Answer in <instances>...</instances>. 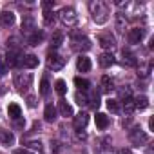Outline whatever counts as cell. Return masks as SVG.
<instances>
[{
    "mask_svg": "<svg viewBox=\"0 0 154 154\" xmlns=\"http://www.w3.org/2000/svg\"><path fill=\"white\" fill-rule=\"evenodd\" d=\"M107 109H109L111 112H120V111H122L120 102H118V100H112V98H109V100H107Z\"/></svg>",
    "mask_w": 154,
    "mask_h": 154,
    "instance_id": "27",
    "label": "cell"
},
{
    "mask_svg": "<svg viewBox=\"0 0 154 154\" xmlns=\"http://www.w3.org/2000/svg\"><path fill=\"white\" fill-rule=\"evenodd\" d=\"M22 65L27 67V69L36 67V65H38V56H36V54H26V56L22 58Z\"/></svg>",
    "mask_w": 154,
    "mask_h": 154,
    "instance_id": "18",
    "label": "cell"
},
{
    "mask_svg": "<svg viewBox=\"0 0 154 154\" xmlns=\"http://www.w3.org/2000/svg\"><path fill=\"white\" fill-rule=\"evenodd\" d=\"M13 154H31V152L26 149H17V150H13Z\"/></svg>",
    "mask_w": 154,
    "mask_h": 154,
    "instance_id": "39",
    "label": "cell"
},
{
    "mask_svg": "<svg viewBox=\"0 0 154 154\" xmlns=\"http://www.w3.org/2000/svg\"><path fill=\"white\" fill-rule=\"evenodd\" d=\"M58 18H60V22H62L63 26H67V27H72V26H76V22H78V15H76V9L71 8V6L62 8L60 13H58Z\"/></svg>",
    "mask_w": 154,
    "mask_h": 154,
    "instance_id": "3",
    "label": "cell"
},
{
    "mask_svg": "<svg viewBox=\"0 0 154 154\" xmlns=\"http://www.w3.org/2000/svg\"><path fill=\"white\" fill-rule=\"evenodd\" d=\"M74 85L78 87V91H82V93H87L89 91V80H85V78H80V76H76L74 78Z\"/></svg>",
    "mask_w": 154,
    "mask_h": 154,
    "instance_id": "24",
    "label": "cell"
},
{
    "mask_svg": "<svg viewBox=\"0 0 154 154\" xmlns=\"http://www.w3.org/2000/svg\"><path fill=\"white\" fill-rule=\"evenodd\" d=\"M31 84H33V74L31 72H18L15 76V87L22 93L27 91L31 87Z\"/></svg>",
    "mask_w": 154,
    "mask_h": 154,
    "instance_id": "4",
    "label": "cell"
},
{
    "mask_svg": "<svg viewBox=\"0 0 154 154\" xmlns=\"http://www.w3.org/2000/svg\"><path fill=\"white\" fill-rule=\"evenodd\" d=\"M65 65V58L58 53H49L47 56V67L53 69V71H60L62 67Z\"/></svg>",
    "mask_w": 154,
    "mask_h": 154,
    "instance_id": "6",
    "label": "cell"
},
{
    "mask_svg": "<svg viewBox=\"0 0 154 154\" xmlns=\"http://www.w3.org/2000/svg\"><path fill=\"white\" fill-rule=\"evenodd\" d=\"M58 111H60V114H62V116H65V118L74 116V114H72V107H71L65 100H60V102H58Z\"/></svg>",
    "mask_w": 154,
    "mask_h": 154,
    "instance_id": "17",
    "label": "cell"
},
{
    "mask_svg": "<svg viewBox=\"0 0 154 154\" xmlns=\"http://www.w3.org/2000/svg\"><path fill=\"white\" fill-rule=\"evenodd\" d=\"M98 154H112V152H111V150H100Z\"/></svg>",
    "mask_w": 154,
    "mask_h": 154,
    "instance_id": "42",
    "label": "cell"
},
{
    "mask_svg": "<svg viewBox=\"0 0 154 154\" xmlns=\"http://www.w3.org/2000/svg\"><path fill=\"white\" fill-rule=\"evenodd\" d=\"M44 118L45 122H54L56 120V107L53 103H47L45 109H44Z\"/></svg>",
    "mask_w": 154,
    "mask_h": 154,
    "instance_id": "19",
    "label": "cell"
},
{
    "mask_svg": "<svg viewBox=\"0 0 154 154\" xmlns=\"http://www.w3.org/2000/svg\"><path fill=\"white\" fill-rule=\"evenodd\" d=\"M71 47L74 51H87V49H91V40L85 35H82L80 31H72L71 33Z\"/></svg>",
    "mask_w": 154,
    "mask_h": 154,
    "instance_id": "2",
    "label": "cell"
},
{
    "mask_svg": "<svg viewBox=\"0 0 154 154\" xmlns=\"http://www.w3.org/2000/svg\"><path fill=\"white\" fill-rule=\"evenodd\" d=\"M149 127H150V131H154V118L149 120Z\"/></svg>",
    "mask_w": 154,
    "mask_h": 154,
    "instance_id": "41",
    "label": "cell"
},
{
    "mask_svg": "<svg viewBox=\"0 0 154 154\" xmlns=\"http://www.w3.org/2000/svg\"><path fill=\"white\" fill-rule=\"evenodd\" d=\"M76 67H78V71H80V72H89V71H91V67H93L91 58H89V56H85V54H80V56H78V60H76Z\"/></svg>",
    "mask_w": 154,
    "mask_h": 154,
    "instance_id": "11",
    "label": "cell"
},
{
    "mask_svg": "<svg viewBox=\"0 0 154 154\" xmlns=\"http://www.w3.org/2000/svg\"><path fill=\"white\" fill-rule=\"evenodd\" d=\"M44 22H45V26H53L54 24V13L53 11H44Z\"/></svg>",
    "mask_w": 154,
    "mask_h": 154,
    "instance_id": "32",
    "label": "cell"
},
{
    "mask_svg": "<svg viewBox=\"0 0 154 154\" xmlns=\"http://www.w3.org/2000/svg\"><path fill=\"white\" fill-rule=\"evenodd\" d=\"M102 87H103L105 93H109V91L114 89V84H112V80L109 78V76H103V78H102Z\"/></svg>",
    "mask_w": 154,
    "mask_h": 154,
    "instance_id": "31",
    "label": "cell"
},
{
    "mask_svg": "<svg viewBox=\"0 0 154 154\" xmlns=\"http://www.w3.org/2000/svg\"><path fill=\"white\" fill-rule=\"evenodd\" d=\"M62 42H63V33L62 31H54L53 36H51V47L53 49H58L62 45Z\"/></svg>",
    "mask_w": 154,
    "mask_h": 154,
    "instance_id": "23",
    "label": "cell"
},
{
    "mask_svg": "<svg viewBox=\"0 0 154 154\" xmlns=\"http://www.w3.org/2000/svg\"><path fill=\"white\" fill-rule=\"evenodd\" d=\"M116 154H132V150L131 149H127V147H122V149H118V152Z\"/></svg>",
    "mask_w": 154,
    "mask_h": 154,
    "instance_id": "38",
    "label": "cell"
},
{
    "mask_svg": "<svg viewBox=\"0 0 154 154\" xmlns=\"http://www.w3.org/2000/svg\"><path fill=\"white\" fill-rule=\"evenodd\" d=\"M149 71H150V63H147V65H140V72H138V74L147 76V74H149Z\"/></svg>",
    "mask_w": 154,
    "mask_h": 154,
    "instance_id": "36",
    "label": "cell"
},
{
    "mask_svg": "<svg viewBox=\"0 0 154 154\" xmlns=\"http://www.w3.org/2000/svg\"><path fill=\"white\" fill-rule=\"evenodd\" d=\"M98 63H100V67H103V69L111 67V65L114 63V56H112V53H102V54L98 56Z\"/></svg>",
    "mask_w": 154,
    "mask_h": 154,
    "instance_id": "15",
    "label": "cell"
},
{
    "mask_svg": "<svg viewBox=\"0 0 154 154\" xmlns=\"http://www.w3.org/2000/svg\"><path fill=\"white\" fill-rule=\"evenodd\" d=\"M8 114L17 122V120H20V116H22V109H20V105L18 103H9V107H8Z\"/></svg>",
    "mask_w": 154,
    "mask_h": 154,
    "instance_id": "21",
    "label": "cell"
},
{
    "mask_svg": "<svg viewBox=\"0 0 154 154\" xmlns=\"http://www.w3.org/2000/svg\"><path fill=\"white\" fill-rule=\"evenodd\" d=\"M72 123H74V129H76V131L85 129V125L89 123V114H87V112H80V114H76V116H74V120H72Z\"/></svg>",
    "mask_w": 154,
    "mask_h": 154,
    "instance_id": "13",
    "label": "cell"
},
{
    "mask_svg": "<svg viewBox=\"0 0 154 154\" xmlns=\"http://www.w3.org/2000/svg\"><path fill=\"white\" fill-rule=\"evenodd\" d=\"M27 102H29V107H35V105H36V100H35V96H29V98H27Z\"/></svg>",
    "mask_w": 154,
    "mask_h": 154,
    "instance_id": "40",
    "label": "cell"
},
{
    "mask_svg": "<svg viewBox=\"0 0 154 154\" xmlns=\"http://www.w3.org/2000/svg\"><path fill=\"white\" fill-rule=\"evenodd\" d=\"M127 40H129V44H140V42L143 40V29H141V27H132V29H129Z\"/></svg>",
    "mask_w": 154,
    "mask_h": 154,
    "instance_id": "10",
    "label": "cell"
},
{
    "mask_svg": "<svg viewBox=\"0 0 154 154\" xmlns=\"http://www.w3.org/2000/svg\"><path fill=\"white\" fill-rule=\"evenodd\" d=\"M27 145H29V147H31V149H38V150H40V149H42V147H40V145H42V143H40V141H29V143H27Z\"/></svg>",
    "mask_w": 154,
    "mask_h": 154,
    "instance_id": "37",
    "label": "cell"
},
{
    "mask_svg": "<svg viewBox=\"0 0 154 154\" xmlns=\"http://www.w3.org/2000/svg\"><path fill=\"white\" fill-rule=\"evenodd\" d=\"M114 20H116V29H118V33L123 35L125 29H127V17H125L123 13H116Z\"/></svg>",
    "mask_w": 154,
    "mask_h": 154,
    "instance_id": "16",
    "label": "cell"
},
{
    "mask_svg": "<svg viewBox=\"0 0 154 154\" xmlns=\"http://www.w3.org/2000/svg\"><path fill=\"white\" fill-rule=\"evenodd\" d=\"M0 143L4 145H13L15 143V134L11 131H0Z\"/></svg>",
    "mask_w": 154,
    "mask_h": 154,
    "instance_id": "20",
    "label": "cell"
},
{
    "mask_svg": "<svg viewBox=\"0 0 154 154\" xmlns=\"http://www.w3.org/2000/svg\"><path fill=\"white\" fill-rule=\"evenodd\" d=\"M42 40H44V33H42V31H38V29H36L33 35H29V36H27V44H29V45H38Z\"/></svg>",
    "mask_w": 154,
    "mask_h": 154,
    "instance_id": "22",
    "label": "cell"
},
{
    "mask_svg": "<svg viewBox=\"0 0 154 154\" xmlns=\"http://www.w3.org/2000/svg\"><path fill=\"white\" fill-rule=\"evenodd\" d=\"M89 102H91V105L96 109V107L100 105V96H98V93H93V94L89 96Z\"/></svg>",
    "mask_w": 154,
    "mask_h": 154,
    "instance_id": "35",
    "label": "cell"
},
{
    "mask_svg": "<svg viewBox=\"0 0 154 154\" xmlns=\"http://www.w3.org/2000/svg\"><path fill=\"white\" fill-rule=\"evenodd\" d=\"M54 89H56V93H58L60 96H63V94L67 93V84H65L63 80H56V84H54Z\"/></svg>",
    "mask_w": 154,
    "mask_h": 154,
    "instance_id": "30",
    "label": "cell"
},
{
    "mask_svg": "<svg viewBox=\"0 0 154 154\" xmlns=\"http://www.w3.org/2000/svg\"><path fill=\"white\" fill-rule=\"evenodd\" d=\"M129 140H131L132 145L140 147V145H145V143L149 141V136H147L145 131H141L140 127H132V129L129 131Z\"/></svg>",
    "mask_w": 154,
    "mask_h": 154,
    "instance_id": "5",
    "label": "cell"
},
{
    "mask_svg": "<svg viewBox=\"0 0 154 154\" xmlns=\"http://www.w3.org/2000/svg\"><path fill=\"white\" fill-rule=\"evenodd\" d=\"M96 127L98 129H107L109 127V116L103 114V112H98L96 114Z\"/></svg>",
    "mask_w": 154,
    "mask_h": 154,
    "instance_id": "25",
    "label": "cell"
},
{
    "mask_svg": "<svg viewBox=\"0 0 154 154\" xmlns=\"http://www.w3.org/2000/svg\"><path fill=\"white\" fill-rule=\"evenodd\" d=\"M147 107H149V98H147V96H138V98H134V109L143 111V109H147Z\"/></svg>",
    "mask_w": 154,
    "mask_h": 154,
    "instance_id": "26",
    "label": "cell"
},
{
    "mask_svg": "<svg viewBox=\"0 0 154 154\" xmlns=\"http://www.w3.org/2000/svg\"><path fill=\"white\" fill-rule=\"evenodd\" d=\"M122 63L127 67H134V65H138V58L131 49H123L122 51Z\"/></svg>",
    "mask_w": 154,
    "mask_h": 154,
    "instance_id": "9",
    "label": "cell"
},
{
    "mask_svg": "<svg viewBox=\"0 0 154 154\" xmlns=\"http://www.w3.org/2000/svg\"><path fill=\"white\" fill-rule=\"evenodd\" d=\"M89 11H91V17L96 24H105L109 20V6L102 0H93L89 2Z\"/></svg>",
    "mask_w": 154,
    "mask_h": 154,
    "instance_id": "1",
    "label": "cell"
},
{
    "mask_svg": "<svg viewBox=\"0 0 154 154\" xmlns=\"http://www.w3.org/2000/svg\"><path fill=\"white\" fill-rule=\"evenodd\" d=\"M76 103H78L80 107H82V105H87V103H89V96H87V93H80V91L76 93Z\"/></svg>",
    "mask_w": 154,
    "mask_h": 154,
    "instance_id": "29",
    "label": "cell"
},
{
    "mask_svg": "<svg viewBox=\"0 0 154 154\" xmlns=\"http://www.w3.org/2000/svg\"><path fill=\"white\" fill-rule=\"evenodd\" d=\"M6 65L8 67H17L18 63H22V58H20V53L18 51H8L6 54Z\"/></svg>",
    "mask_w": 154,
    "mask_h": 154,
    "instance_id": "12",
    "label": "cell"
},
{
    "mask_svg": "<svg viewBox=\"0 0 154 154\" xmlns=\"http://www.w3.org/2000/svg\"><path fill=\"white\" fill-rule=\"evenodd\" d=\"M6 72H8V65H6V60H4V56L0 54V78H4V76H6Z\"/></svg>",
    "mask_w": 154,
    "mask_h": 154,
    "instance_id": "34",
    "label": "cell"
},
{
    "mask_svg": "<svg viewBox=\"0 0 154 154\" xmlns=\"http://www.w3.org/2000/svg\"><path fill=\"white\" fill-rule=\"evenodd\" d=\"M35 31H36V20L31 15H24V18H22V33L26 36H29Z\"/></svg>",
    "mask_w": 154,
    "mask_h": 154,
    "instance_id": "8",
    "label": "cell"
},
{
    "mask_svg": "<svg viewBox=\"0 0 154 154\" xmlns=\"http://www.w3.org/2000/svg\"><path fill=\"white\" fill-rule=\"evenodd\" d=\"M98 44L103 47V49H107L109 53L116 47V38L111 35V33H102V35H98Z\"/></svg>",
    "mask_w": 154,
    "mask_h": 154,
    "instance_id": "7",
    "label": "cell"
},
{
    "mask_svg": "<svg viewBox=\"0 0 154 154\" xmlns=\"http://www.w3.org/2000/svg\"><path fill=\"white\" fill-rule=\"evenodd\" d=\"M13 24H15V13L13 11H2L0 13V26L11 27Z\"/></svg>",
    "mask_w": 154,
    "mask_h": 154,
    "instance_id": "14",
    "label": "cell"
},
{
    "mask_svg": "<svg viewBox=\"0 0 154 154\" xmlns=\"http://www.w3.org/2000/svg\"><path fill=\"white\" fill-rule=\"evenodd\" d=\"M123 111L127 112V114H132L136 109H134V100L132 98H125L123 100Z\"/></svg>",
    "mask_w": 154,
    "mask_h": 154,
    "instance_id": "28",
    "label": "cell"
},
{
    "mask_svg": "<svg viewBox=\"0 0 154 154\" xmlns=\"http://www.w3.org/2000/svg\"><path fill=\"white\" fill-rule=\"evenodd\" d=\"M49 89H51V85H49V82L44 78L42 84H40V94H42V96H47V94H49Z\"/></svg>",
    "mask_w": 154,
    "mask_h": 154,
    "instance_id": "33",
    "label": "cell"
}]
</instances>
